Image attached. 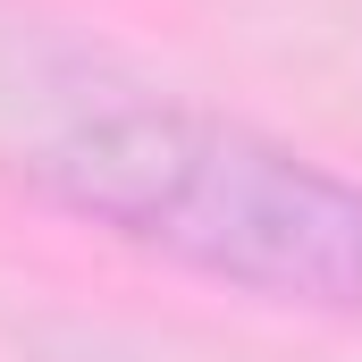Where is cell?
I'll return each mask as SVG.
<instances>
[{"instance_id":"obj_1","label":"cell","mask_w":362,"mask_h":362,"mask_svg":"<svg viewBox=\"0 0 362 362\" xmlns=\"http://www.w3.org/2000/svg\"><path fill=\"white\" fill-rule=\"evenodd\" d=\"M25 177L144 253L362 320V185L270 144L262 127L185 101H127L59 127Z\"/></svg>"}]
</instances>
